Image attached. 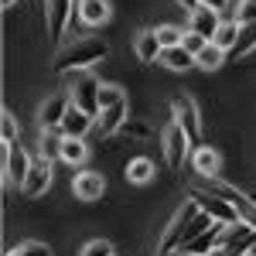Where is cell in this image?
<instances>
[{"label":"cell","mask_w":256,"mask_h":256,"mask_svg":"<svg viewBox=\"0 0 256 256\" xmlns=\"http://www.w3.org/2000/svg\"><path fill=\"white\" fill-rule=\"evenodd\" d=\"M72 192H76L79 202H99L102 192H106V178L99 171H79L72 178Z\"/></svg>","instance_id":"obj_12"},{"label":"cell","mask_w":256,"mask_h":256,"mask_svg":"<svg viewBox=\"0 0 256 256\" xmlns=\"http://www.w3.org/2000/svg\"><path fill=\"white\" fill-rule=\"evenodd\" d=\"M160 150H164V164L171 171H181L184 158H192V140H188V134L178 126L174 120L160 130Z\"/></svg>","instance_id":"obj_6"},{"label":"cell","mask_w":256,"mask_h":256,"mask_svg":"<svg viewBox=\"0 0 256 256\" xmlns=\"http://www.w3.org/2000/svg\"><path fill=\"white\" fill-rule=\"evenodd\" d=\"M130 120V110H126V102H116V106H110V110H102L96 116V130L102 134V137H113V134H120V126Z\"/></svg>","instance_id":"obj_17"},{"label":"cell","mask_w":256,"mask_h":256,"mask_svg":"<svg viewBox=\"0 0 256 256\" xmlns=\"http://www.w3.org/2000/svg\"><path fill=\"white\" fill-rule=\"evenodd\" d=\"M62 147H65V134L62 130H41L38 134V154L41 160H62Z\"/></svg>","instance_id":"obj_20"},{"label":"cell","mask_w":256,"mask_h":256,"mask_svg":"<svg viewBox=\"0 0 256 256\" xmlns=\"http://www.w3.org/2000/svg\"><path fill=\"white\" fill-rule=\"evenodd\" d=\"M178 4H181V7H184L188 14H192V10H195V7H198V0H178Z\"/></svg>","instance_id":"obj_37"},{"label":"cell","mask_w":256,"mask_h":256,"mask_svg":"<svg viewBox=\"0 0 256 256\" xmlns=\"http://www.w3.org/2000/svg\"><path fill=\"white\" fill-rule=\"evenodd\" d=\"M99 89H102V82H99L92 72H72V79H68L72 106L86 110L89 116H99Z\"/></svg>","instance_id":"obj_5"},{"label":"cell","mask_w":256,"mask_h":256,"mask_svg":"<svg viewBox=\"0 0 256 256\" xmlns=\"http://www.w3.org/2000/svg\"><path fill=\"white\" fill-rule=\"evenodd\" d=\"M236 24H253L256 20V0H239L236 4Z\"/></svg>","instance_id":"obj_32"},{"label":"cell","mask_w":256,"mask_h":256,"mask_svg":"<svg viewBox=\"0 0 256 256\" xmlns=\"http://www.w3.org/2000/svg\"><path fill=\"white\" fill-rule=\"evenodd\" d=\"M226 55H229V52H222L218 44H212V41H208V44H205V48L195 55V65H198V68H205V72H216L218 65H226Z\"/></svg>","instance_id":"obj_24"},{"label":"cell","mask_w":256,"mask_h":256,"mask_svg":"<svg viewBox=\"0 0 256 256\" xmlns=\"http://www.w3.org/2000/svg\"><path fill=\"white\" fill-rule=\"evenodd\" d=\"M160 65H168L171 72H188V68H195V55L184 52L181 44L178 48H164L160 52Z\"/></svg>","instance_id":"obj_22"},{"label":"cell","mask_w":256,"mask_h":256,"mask_svg":"<svg viewBox=\"0 0 256 256\" xmlns=\"http://www.w3.org/2000/svg\"><path fill=\"white\" fill-rule=\"evenodd\" d=\"M116 102H126V92L120 86H102L99 89V113L110 110V106H116Z\"/></svg>","instance_id":"obj_31"},{"label":"cell","mask_w":256,"mask_h":256,"mask_svg":"<svg viewBox=\"0 0 256 256\" xmlns=\"http://www.w3.org/2000/svg\"><path fill=\"white\" fill-rule=\"evenodd\" d=\"M79 20L89 28H99L110 20V0H79Z\"/></svg>","instance_id":"obj_21"},{"label":"cell","mask_w":256,"mask_h":256,"mask_svg":"<svg viewBox=\"0 0 256 256\" xmlns=\"http://www.w3.org/2000/svg\"><path fill=\"white\" fill-rule=\"evenodd\" d=\"M44 14H48V34L52 38H62L65 28L79 18V0H44Z\"/></svg>","instance_id":"obj_10"},{"label":"cell","mask_w":256,"mask_h":256,"mask_svg":"<svg viewBox=\"0 0 256 256\" xmlns=\"http://www.w3.org/2000/svg\"><path fill=\"white\" fill-rule=\"evenodd\" d=\"M171 256H198V253H188V250H178V253H171Z\"/></svg>","instance_id":"obj_38"},{"label":"cell","mask_w":256,"mask_h":256,"mask_svg":"<svg viewBox=\"0 0 256 256\" xmlns=\"http://www.w3.org/2000/svg\"><path fill=\"white\" fill-rule=\"evenodd\" d=\"M256 52V20L253 24H239V41L232 48V55H250Z\"/></svg>","instance_id":"obj_27"},{"label":"cell","mask_w":256,"mask_h":256,"mask_svg":"<svg viewBox=\"0 0 256 256\" xmlns=\"http://www.w3.org/2000/svg\"><path fill=\"white\" fill-rule=\"evenodd\" d=\"M0 140H4V147L18 144V120H14L10 110H4V113H0Z\"/></svg>","instance_id":"obj_30"},{"label":"cell","mask_w":256,"mask_h":256,"mask_svg":"<svg viewBox=\"0 0 256 256\" xmlns=\"http://www.w3.org/2000/svg\"><path fill=\"white\" fill-rule=\"evenodd\" d=\"M205 44H208V41L202 38V34H195V31H188V34H184V41H181V48H184V52H192V55H198Z\"/></svg>","instance_id":"obj_35"},{"label":"cell","mask_w":256,"mask_h":256,"mask_svg":"<svg viewBox=\"0 0 256 256\" xmlns=\"http://www.w3.org/2000/svg\"><path fill=\"white\" fill-rule=\"evenodd\" d=\"M48 188H52V164L48 160H34V168H31V174L24 178L20 192L28 198H41Z\"/></svg>","instance_id":"obj_15"},{"label":"cell","mask_w":256,"mask_h":256,"mask_svg":"<svg viewBox=\"0 0 256 256\" xmlns=\"http://www.w3.org/2000/svg\"><path fill=\"white\" fill-rule=\"evenodd\" d=\"M20 256H52V246L48 242H38V239H28V242H20L18 246Z\"/></svg>","instance_id":"obj_34"},{"label":"cell","mask_w":256,"mask_h":256,"mask_svg":"<svg viewBox=\"0 0 256 256\" xmlns=\"http://www.w3.org/2000/svg\"><path fill=\"white\" fill-rule=\"evenodd\" d=\"M253 256H256V250H253Z\"/></svg>","instance_id":"obj_41"},{"label":"cell","mask_w":256,"mask_h":256,"mask_svg":"<svg viewBox=\"0 0 256 256\" xmlns=\"http://www.w3.org/2000/svg\"><path fill=\"white\" fill-rule=\"evenodd\" d=\"M68 106H72V96L68 92H58V96H48L44 102L38 106V123L41 130H58L65 113H68Z\"/></svg>","instance_id":"obj_11"},{"label":"cell","mask_w":256,"mask_h":256,"mask_svg":"<svg viewBox=\"0 0 256 256\" xmlns=\"http://www.w3.org/2000/svg\"><path fill=\"white\" fill-rule=\"evenodd\" d=\"M171 116L174 123L188 134L192 147H198V137H202V113H198V102L192 96H174L171 99Z\"/></svg>","instance_id":"obj_7"},{"label":"cell","mask_w":256,"mask_h":256,"mask_svg":"<svg viewBox=\"0 0 256 256\" xmlns=\"http://www.w3.org/2000/svg\"><path fill=\"white\" fill-rule=\"evenodd\" d=\"M120 134L130 140H150L154 137V126L147 123V120H126L123 126H120Z\"/></svg>","instance_id":"obj_28"},{"label":"cell","mask_w":256,"mask_h":256,"mask_svg":"<svg viewBox=\"0 0 256 256\" xmlns=\"http://www.w3.org/2000/svg\"><path fill=\"white\" fill-rule=\"evenodd\" d=\"M10 4H18V0H4V7H10Z\"/></svg>","instance_id":"obj_39"},{"label":"cell","mask_w":256,"mask_h":256,"mask_svg":"<svg viewBox=\"0 0 256 256\" xmlns=\"http://www.w3.org/2000/svg\"><path fill=\"white\" fill-rule=\"evenodd\" d=\"M236 41H239V24L236 20H222L218 31H216V38H212V44H218L222 52H232Z\"/></svg>","instance_id":"obj_26"},{"label":"cell","mask_w":256,"mask_h":256,"mask_svg":"<svg viewBox=\"0 0 256 256\" xmlns=\"http://www.w3.org/2000/svg\"><path fill=\"white\" fill-rule=\"evenodd\" d=\"M7 256H20V253H18V250H10V253H7Z\"/></svg>","instance_id":"obj_40"},{"label":"cell","mask_w":256,"mask_h":256,"mask_svg":"<svg viewBox=\"0 0 256 256\" xmlns=\"http://www.w3.org/2000/svg\"><path fill=\"white\" fill-rule=\"evenodd\" d=\"M82 256H113V242L110 239H92L82 246Z\"/></svg>","instance_id":"obj_33"},{"label":"cell","mask_w":256,"mask_h":256,"mask_svg":"<svg viewBox=\"0 0 256 256\" xmlns=\"http://www.w3.org/2000/svg\"><path fill=\"white\" fill-rule=\"evenodd\" d=\"M188 198H192V202H198V208L212 218V222H222V226H236V222H239V212L232 208V202H226V198L212 195V192L192 188V195H188Z\"/></svg>","instance_id":"obj_8"},{"label":"cell","mask_w":256,"mask_h":256,"mask_svg":"<svg viewBox=\"0 0 256 256\" xmlns=\"http://www.w3.org/2000/svg\"><path fill=\"white\" fill-rule=\"evenodd\" d=\"M86 158H89V147H86V140L65 137V147H62V160H65V164H72V168H79V164H86Z\"/></svg>","instance_id":"obj_25"},{"label":"cell","mask_w":256,"mask_h":256,"mask_svg":"<svg viewBox=\"0 0 256 256\" xmlns=\"http://www.w3.org/2000/svg\"><path fill=\"white\" fill-rule=\"evenodd\" d=\"M192 168H195L198 178H218V171H222V158H218L216 147L198 144V147H192Z\"/></svg>","instance_id":"obj_13"},{"label":"cell","mask_w":256,"mask_h":256,"mask_svg":"<svg viewBox=\"0 0 256 256\" xmlns=\"http://www.w3.org/2000/svg\"><path fill=\"white\" fill-rule=\"evenodd\" d=\"M198 7H208V10H226V7H229V0H198Z\"/></svg>","instance_id":"obj_36"},{"label":"cell","mask_w":256,"mask_h":256,"mask_svg":"<svg viewBox=\"0 0 256 256\" xmlns=\"http://www.w3.org/2000/svg\"><path fill=\"white\" fill-rule=\"evenodd\" d=\"M96 126V116H89L86 110H79V106H68V113H65V120H62V134L65 137H76V140H86V134Z\"/></svg>","instance_id":"obj_14"},{"label":"cell","mask_w":256,"mask_h":256,"mask_svg":"<svg viewBox=\"0 0 256 256\" xmlns=\"http://www.w3.org/2000/svg\"><path fill=\"white\" fill-rule=\"evenodd\" d=\"M106 55H110V44H106L102 38L86 34V38H76V41H68L65 48H58L52 68H55L58 76H65V72H89V68L99 65Z\"/></svg>","instance_id":"obj_2"},{"label":"cell","mask_w":256,"mask_h":256,"mask_svg":"<svg viewBox=\"0 0 256 256\" xmlns=\"http://www.w3.org/2000/svg\"><path fill=\"white\" fill-rule=\"evenodd\" d=\"M218 24H222V18H218L216 10H208V7H195V10L188 14V31L202 34L205 41H212V38H216Z\"/></svg>","instance_id":"obj_16"},{"label":"cell","mask_w":256,"mask_h":256,"mask_svg":"<svg viewBox=\"0 0 256 256\" xmlns=\"http://www.w3.org/2000/svg\"><path fill=\"white\" fill-rule=\"evenodd\" d=\"M195 188H202V192H212V195L226 198V202H232V208L239 212V222H246V226H253L256 229V202L246 192H239V188H232V184H226L222 178H198Z\"/></svg>","instance_id":"obj_3"},{"label":"cell","mask_w":256,"mask_h":256,"mask_svg":"<svg viewBox=\"0 0 256 256\" xmlns=\"http://www.w3.org/2000/svg\"><path fill=\"white\" fill-rule=\"evenodd\" d=\"M253 250H256V229L246 222H236V226H226L222 242L208 256H253Z\"/></svg>","instance_id":"obj_4"},{"label":"cell","mask_w":256,"mask_h":256,"mask_svg":"<svg viewBox=\"0 0 256 256\" xmlns=\"http://www.w3.org/2000/svg\"><path fill=\"white\" fill-rule=\"evenodd\" d=\"M154 31H158L160 48H178V44L184 41V34H188V31H181V28H174V24H160V28H154Z\"/></svg>","instance_id":"obj_29"},{"label":"cell","mask_w":256,"mask_h":256,"mask_svg":"<svg viewBox=\"0 0 256 256\" xmlns=\"http://www.w3.org/2000/svg\"><path fill=\"white\" fill-rule=\"evenodd\" d=\"M160 41H158V31L154 28H147V31H140L137 38H134V55H137L144 65H150V62H160Z\"/></svg>","instance_id":"obj_18"},{"label":"cell","mask_w":256,"mask_h":256,"mask_svg":"<svg viewBox=\"0 0 256 256\" xmlns=\"http://www.w3.org/2000/svg\"><path fill=\"white\" fill-rule=\"evenodd\" d=\"M208 226H212V218L198 208V202L188 198V202L174 212V218L164 226L160 242H158V256H171V253H178V250H184V246H188L198 232H205Z\"/></svg>","instance_id":"obj_1"},{"label":"cell","mask_w":256,"mask_h":256,"mask_svg":"<svg viewBox=\"0 0 256 256\" xmlns=\"http://www.w3.org/2000/svg\"><path fill=\"white\" fill-rule=\"evenodd\" d=\"M31 168H34V160L28 158V150L20 147V144H10V147H4V181L7 184H24V178L31 174Z\"/></svg>","instance_id":"obj_9"},{"label":"cell","mask_w":256,"mask_h":256,"mask_svg":"<svg viewBox=\"0 0 256 256\" xmlns=\"http://www.w3.org/2000/svg\"><path fill=\"white\" fill-rule=\"evenodd\" d=\"M222 232H226V226H222V222H212V226H208L205 232H198L184 250H188V253H198V256H208L218 242H222Z\"/></svg>","instance_id":"obj_19"},{"label":"cell","mask_w":256,"mask_h":256,"mask_svg":"<svg viewBox=\"0 0 256 256\" xmlns=\"http://www.w3.org/2000/svg\"><path fill=\"white\" fill-rule=\"evenodd\" d=\"M154 174H158V168H154L150 158H134L126 164V181H130V184H147Z\"/></svg>","instance_id":"obj_23"}]
</instances>
